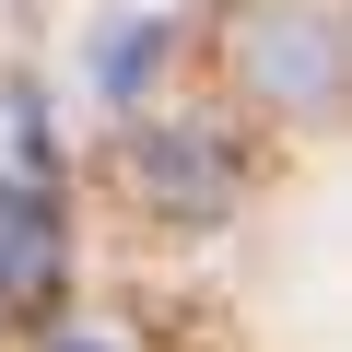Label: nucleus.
<instances>
[{"label":"nucleus","instance_id":"1","mask_svg":"<svg viewBox=\"0 0 352 352\" xmlns=\"http://www.w3.org/2000/svg\"><path fill=\"white\" fill-rule=\"evenodd\" d=\"M129 188H141L164 223H223L247 176H235V141H223V129L153 118V129H129Z\"/></svg>","mask_w":352,"mask_h":352},{"label":"nucleus","instance_id":"2","mask_svg":"<svg viewBox=\"0 0 352 352\" xmlns=\"http://www.w3.org/2000/svg\"><path fill=\"white\" fill-rule=\"evenodd\" d=\"M235 59H247V82L270 106H329L340 94V36H329V12H305V0H258Z\"/></svg>","mask_w":352,"mask_h":352},{"label":"nucleus","instance_id":"3","mask_svg":"<svg viewBox=\"0 0 352 352\" xmlns=\"http://www.w3.org/2000/svg\"><path fill=\"white\" fill-rule=\"evenodd\" d=\"M59 200L36 188V176H0V305H36L59 282Z\"/></svg>","mask_w":352,"mask_h":352},{"label":"nucleus","instance_id":"4","mask_svg":"<svg viewBox=\"0 0 352 352\" xmlns=\"http://www.w3.org/2000/svg\"><path fill=\"white\" fill-rule=\"evenodd\" d=\"M164 47H176V24H164V12H118V24H106V47H94V94H106V106H129V94L164 71Z\"/></svg>","mask_w":352,"mask_h":352},{"label":"nucleus","instance_id":"5","mask_svg":"<svg viewBox=\"0 0 352 352\" xmlns=\"http://www.w3.org/2000/svg\"><path fill=\"white\" fill-rule=\"evenodd\" d=\"M47 352H106V340H71V329H59V340H47Z\"/></svg>","mask_w":352,"mask_h":352}]
</instances>
